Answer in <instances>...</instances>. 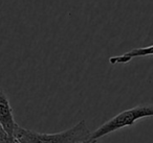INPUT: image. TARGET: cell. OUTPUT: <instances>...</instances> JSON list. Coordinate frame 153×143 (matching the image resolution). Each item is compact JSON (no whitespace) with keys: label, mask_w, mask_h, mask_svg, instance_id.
Segmentation results:
<instances>
[{"label":"cell","mask_w":153,"mask_h":143,"mask_svg":"<svg viewBox=\"0 0 153 143\" xmlns=\"http://www.w3.org/2000/svg\"><path fill=\"white\" fill-rule=\"evenodd\" d=\"M79 143H98V141L97 140H91V139H88V140L86 141H83V142H79Z\"/></svg>","instance_id":"cell-6"},{"label":"cell","mask_w":153,"mask_h":143,"mask_svg":"<svg viewBox=\"0 0 153 143\" xmlns=\"http://www.w3.org/2000/svg\"><path fill=\"white\" fill-rule=\"evenodd\" d=\"M148 117H153V105L151 103L140 105L131 109L125 110L103 123L94 132H91L90 139L98 141L102 137L107 136L115 130H122L127 126H131L138 120Z\"/></svg>","instance_id":"cell-2"},{"label":"cell","mask_w":153,"mask_h":143,"mask_svg":"<svg viewBox=\"0 0 153 143\" xmlns=\"http://www.w3.org/2000/svg\"><path fill=\"white\" fill-rule=\"evenodd\" d=\"M0 143H20L15 137L9 136L7 134L0 135Z\"/></svg>","instance_id":"cell-5"},{"label":"cell","mask_w":153,"mask_h":143,"mask_svg":"<svg viewBox=\"0 0 153 143\" xmlns=\"http://www.w3.org/2000/svg\"><path fill=\"white\" fill-rule=\"evenodd\" d=\"M153 55V44L150 46H145V47H138V48H134L132 50L125 52L123 55H114V57H109V63L112 65H117V64H127L130 61H132L135 57H150Z\"/></svg>","instance_id":"cell-4"},{"label":"cell","mask_w":153,"mask_h":143,"mask_svg":"<svg viewBox=\"0 0 153 143\" xmlns=\"http://www.w3.org/2000/svg\"><path fill=\"white\" fill-rule=\"evenodd\" d=\"M3 134H7V133L3 130V128H1V125H0V135H3Z\"/></svg>","instance_id":"cell-7"},{"label":"cell","mask_w":153,"mask_h":143,"mask_svg":"<svg viewBox=\"0 0 153 143\" xmlns=\"http://www.w3.org/2000/svg\"><path fill=\"white\" fill-rule=\"evenodd\" d=\"M0 125L9 136L13 137L14 132L18 126L14 118L13 109L10 103L9 97L2 88H0Z\"/></svg>","instance_id":"cell-3"},{"label":"cell","mask_w":153,"mask_h":143,"mask_svg":"<svg viewBox=\"0 0 153 143\" xmlns=\"http://www.w3.org/2000/svg\"><path fill=\"white\" fill-rule=\"evenodd\" d=\"M91 132L85 120H81L72 128L55 134L38 133L18 125L14 137L20 143H79L90 138Z\"/></svg>","instance_id":"cell-1"}]
</instances>
